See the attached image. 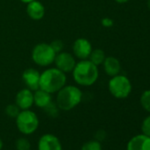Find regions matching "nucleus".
<instances>
[{
	"mask_svg": "<svg viewBox=\"0 0 150 150\" xmlns=\"http://www.w3.org/2000/svg\"><path fill=\"white\" fill-rule=\"evenodd\" d=\"M54 63L56 64V68L64 73H69L72 71L75 64H76V61H75L73 56L68 52L64 51H61L56 55Z\"/></svg>",
	"mask_w": 150,
	"mask_h": 150,
	"instance_id": "nucleus-7",
	"label": "nucleus"
},
{
	"mask_svg": "<svg viewBox=\"0 0 150 150\" xmlns=\"http://www.w3.org/2000/svg\"><path fill=\"white\" fill-rule=\"evenodd\" d=\"M81 150H102V144L99 140H89L83 144Z\"/></svg>",
	"mask_w": 150,
	"mask_h": 150,
	"instance_id": "nucleus-19",
	"label": "nucleus"
},
{
	"mask_svg": "<svg viewBox=\"0 0 150 150\" xmlns=\"http://www.w3.org/2000/svg\"><path fill=\"white\" fill-rule=\"evenodd\" d=\"M140 104L146 111L150 113V89L142 93L140 96Z\"/></svg>",
	"mask_w": 150,
	"mask_h": 150,
	"instance_id": "nucleus-17",
	"label": "nucleus"
},
{
	"mask_svg": "<svg viewBox=\"0 0 150 150\" xmlns=\"http://www.w3.org/2000/svg\"><path fill=\"white\" fill-rule=\"evenodd\" d=\"M102 24H103V26L109 28L113 25V21H112V20H110L109 18H104L102 20Z\"/></svg>",
	"mask_w": 150,
	"mask_h": 150,
	"instance_id": "nucleus-24",
	"label": "nucleus"
},
{
	"mask_svg": "<svg viewBox=\"0 0 150 150\" xmlns=\"http://www.w3.org/2000/svg\"><path fill=\"white\" fill-rule=\"evenodd\" d=\"M38 150H63L59 139L50 133L41 136L38 140Z\"/></svg>",
	"mask_w": 150,
	"mask_h": 150,
	"instance_id": "nucleus-9",
	"label": "nucleus"
},
{
	"mask_svg": "<svg viewBox=\"0 0 150 150\" xmlns=\"http://www.w3.org/2000/svg\"><path fill=\"white\" fill-rule=\"evenodd\" d=\"M115 1L118 4H125V3H127L130 0H115Z\"/></svg>",
	"mask_w": 150,
	"mask_h": 150,
	"instance_id": "nucleus-25",
	"label": "nucleus"
},
{
	"mask_svg": "<svg viewBox=\"0 0 150 150\" xmlns=\"http://www.w3.org/2000/svg\"><path fill=\"white\" fill-rule=\"evenodd\" d=\"M15 147H16L17 150H30L31 143H30V141L27 138L21 137V138H19L16 140Z\"/></svg>",
	"mask_w": 150,
	"mask_h": 150,
	"instance_id": "nucleus-18",
	"label": "nucleus"
},
{
	"mask_svg": "<svg viewBox=\"0 0 150 150\" xmlns=\"http://www.w3.org/2000/svg\"><path fill=\"white\" fill-rule=\"evenodd\" d=\"M45 109V110H46V112L50 115V116H51V117H56L57 114H58V107H57V103L55 104V103H53L52 102L46 107V108H44Z\"/></svg>",
	"mask_w": 150,
	"mask_h": 150,
	"instance_id": "nucleus-22",
	"label": "nucleus"
},
{
	"mask_svg": "<svg viewBox=\"0 0 150 150\" xmlns=\"http://www.w3.org/2000/svg\"><path fill=\"white\" fill-rule=\"evenodd\" d=\"M27 5V13L32 20L40 21L43 18L45 14V8L41 2L34 0Z\"/></svg>",
	"mask_w": 150,
	"mask_h": 150,
	"instance_id": "nucleus-13",
	"label": "nucleus"
},
{
	"mask_svg": "<svg viewBox=\"0 0 150 150\" xmlns=\"http://www.w3.org/2000/svg\"><path fill=\"white\" fill-rule=\"evenodd\" d=\"M103 68L105 72L109 75V76H116V75L119 74L121 71V64L120 62L114 57H105L103 63Z\"/></svg>",
	"mask_w": 150,
	"mask_h": 150,
	"instance_id": "nucleus-14",
	"label": "nucleus"
},
{
	"mask_svg": "<svg viewBox=\"0 0 150 150\" xmlns=\"http://www.w3.org/2000/svg\"><path fill=\"white\" fill-rule=\"evenodd\" d=\"M15 119L18 130L24 135L33 134L39 127V118L30 110H21Z\"/></svg>",
	"mask_w": 150,
	"mask_h": 150,
	"instance_id": "nucleus-4",
	"label": "nucleus"
},
{
	"mask_svg": "<svg viewBox=\"0 0 150 150\" xmlns=\"http://www.w3.org/2000/svg\"><path fill=\"white\" fill-rule=\"evenodd\" d=\"M52 102L51 94L39 88L34 93V104H35L38 108L44 109Z\"/></svg>",
	"mask_w": 150,
	"mask_h": 150,
	"instance_id": "nucleus-15",
	"label": "nucleus"
},
{
	"mask_svg": "<svg viewBox=\"0 0 150 150\" xmlns=\"http://www.w3.org/2000/svg\"><path fill=\"white\" fill-rule=\"evenodd\" d=\"M82 92L76 86H64L57 96L56 103L59 110L69 111L81 103Z\"/></svg>",
	"mask_w": 150,
	"mask_h": 150,
	"instance_id": "nucleus-3",
	"label": "nucleus"
},
{
	"mask_svg": "<svg viewBox=\"0 0 150 150\" xmlns=\"http://www.w3.org/2000/svg\"><path fill=\"white\" fill-rule=\"evenodd\" d=\"M66 83L65 73L57 68H50L40 75V88L50 93H57Z\"/></svg>",
	"mask_w": 150,
	"mask_h": 150,
	"instance_id": "nucleus-2",
	"label": "nucleus"
},
{
	"mask_svg": "<svg viewBox=\"0 0 150 150\" xmlns=\"http://www.w3.org/2000/svg\"><path fill=\"white\" fill-rule=\"evenodd\" d=\"M15 104L21 109V110H29L34 104V93L28 88L21 89L16 96Z\"/></svg>",
	"mask_w": 150,
	"mask_h": 150,
	"instance_id": "nucleus-11",
	"label": "nucleus"
},
{
	"mask_svg": "<svg viewBox=\"0 0 150 150\" xmlns=\"http://www.w3.org/2000/svg\"><path fill=\"white\" fill-rule=\"evenodd\" d=\"M72 76L78 85L89 87L98 79V66L93 64L89 59L81 60L75 64L72 70Z\"/></svg>",
	"mask_w": 150,
	"mask_h": 150,
	"instance_id": "nucleus-1",
	"label": "nucleus"
},
{
	"mask_svg": "<svg viewBox=\"0 0 150 150\" xmlns=\"http://www.w3.org/2000/svg\"><path fill=\"white\" fill-rule=\"evenodd\" d=\"M105 53L103 52V50L101 49H96L94 50L91 51L90 55H89V60L95 64L96 66L100 65V64H103L104 59H105Z\"/></svg>",
	"mask_w": 150,
	"mask_h": 150,
	"instance_id": "nucleus-16",
	"label": "nucleus"
},
{
	"mask_svg": "<svg viewBox=\"0 0 150 150\" xmlns=\"http://www.w3.org/2000/svg\"><path fill=\"white\" fill-rule=\"evenodd\" d=\"M126 150H150V137L143 133L133 136L128 141Z\"/></svg>",
	"mask_w": 150,
	"mask_h": 150,
	"instance_id": "nucleus-12",
	"label": "nucleus"
},
{
	"mask_svg": "<svg viewBox=\"0 0 150 150\" xmlns=\"http://www.w3.org/2000/svg\"><path fill=\"white\" fill-rule=\"evenodd\" d=\"M57 53L51 48L50 44L42 42L35 46L32 50L33 61L40 66H48L54 63Z\"/></svg>",
	"mask_w": 150,
	"mask_h": 150,
	"instance_id": "nucleus-6",
	"label": "nucleus"
},
{
	"mask_svg": "<svg viewBox=\"0 0 150 150\" xmlns=\"http://www.w3.org/2000/svg\"><path fill=\"white\" fill-rule=\"evenodd\" d=\"M109 90L115 98L125 99L132 92V84L127 77L117 74L109 81Z\"/></svg>",
	"mask_w": 150,
	"mask_h": 150,
	"instance_id": "nucleus-5",
	"label": "nucleus"
},
{
	"mask_svg": "<svg viewBox=\"0 0 150 150\" xmlns=\"http://www.w3.org/2000/svg\"><path fill=\"white\" fill-rule=\"evenodd\" d=\"M51 48L54 50V51L57 54L61 52L64 49V42L61 40H55L50 43Z\"/></svg>",
	"mask_w": 150,
	"mask_h": 150,
	"instance_id": "nucleus-23",
	"label": "nucleus"
},
{
	"mask_svg": "<svg viewBox=\"0 0 150 150\" xmlns=\"http://www.w3.org/2000/svg\"><path fill=\"white\" fill-rule=\"evenodd\" d=\"M141 132L144 135L150 137V115L143 120L141 124Z\"/></svg>",
	"mask_w": 150,
	"mask_h": 150,
	"instance_id": "nucleus-21",
	"label": "nucleus"
},
{
	"mask_svg": "<svg viewBox=\"0 0 150 150\" xmlns=\"http://www.w3.org/2000/svg\"><path fill=\"white\" fill-rule=\"evenodd\" d=\"M21 109L14 103V104H9L8 106H6V113L8 117H12V118H15L18 114L20 113Z\"/></svg>",
	"mask_w": 150,
	"mask_h": 150,
	"instance_id": "nucleus-20",
	"label": "nucleus"
},
{
	"mask_svg": "<svg viewBox=\"0 0 150 150\" xmlns=\"http://www.w3.org/2000/svg\"><path fill=\"white\" fill-rule=\"evenodd\" d=\"M72 50L75 57L81 60L88 59L93 50L90 42L85 38H79L73 42Z\"/></svg>",
	"mask_w": 150,
	"mask_h": 150,
	"instance_id": "nucleus-8",
	"label": "nucleus"
},
{
	"mask_svg": "<svg viewBox=\"0 0 150 150\" xmlns=\"http://www.w3.org/2000/svg\"><path fill=\"white\" fill-rule=\"evenodd\" d=\"M2 148H3V140L1 137H0V150H2Z\"/></svg>",
	"mask_w": 150,
	"mask_h": 150,
	"instance_id": "nucleus-27",
	"label": "nucleus"
},
{
	"mask_svg": "<svg viewBox=\"0 0 150 150\" xmlns=\"http://www.w3.org/2000/svg\"><path fill=\"white\" fill-rule=\"evenodd\" d=\"M40 73L34 68H28L22 73V81H24L27 88L31 91H35L40 88Z\"/></svg>",
	"mask_w": 150,
	"mask_h": 150,
	"instance_id": "nucleus-10",
	"label": "nucleus"
},
{
	"mask_svg": "<svg viewBox=\"0 0 150 150\" xmlns=\"http://www.w3.org/2000/svg\"><path fill=\"white\" fill-rule=\"evenodd\" d=\"M20 1H21L22 3H25V4H28V3L34 1V0H20Z\"/></svg>",
	"mask_w": 150,
	"mask_h": 150,
	"instance_id": "nucleus-26",
	"label": "nucleus"
}]
</instances>
